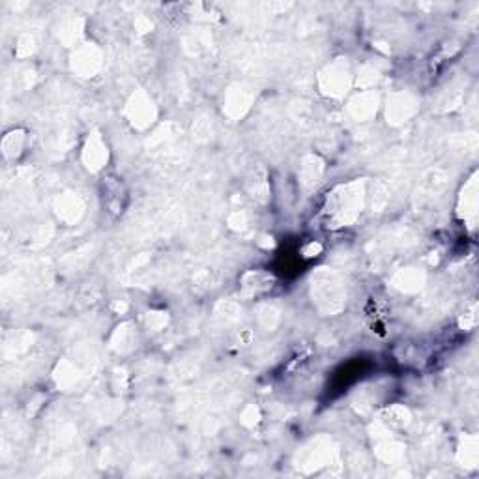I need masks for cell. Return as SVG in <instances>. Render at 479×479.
<instances>
[{"label":"cell","instance_id":"1","mask_svg":"<svg viewBox=\"0 0 479 479\" xmlns=\"http://www.w3.org/2000/svg\"><path fill=\"white\" fill-rule=\"evenodd\" d=\"M363 198H366V189L359 182L337 187L328 197V206H326L328 221L333 223V227L350 225L361 212Z\"/></svg>","mask_w":479,"mask_h":479},{"label":"cell","instance_id":"14","mask_svg":"<svg viewBox=\"0 0 479 479\" xmlns=\"http://www.w3.org/2000/svg\"><path fill=\"white\" fill-rule=\"evenodd\" d=\"M410 419L407 408L402 407H391L384 410V423H388L391 427H405Z\"/></svg>","mask_w":479,"mask_h":479},{"label":"cell","instance_id":"6","mask_svg":"<svg viewBox=\"0 0 479 479\" xmlns=\"http://www.w3.org/2000/svg\"><path fill=\"white\" fill-rule=\"evenodd\" d=\"M83 159L90 171H100L107 163V146L97 133L88 139V143L84 146Z\"/></svg>","mask_w":479,"mask_h":479},{"label":"cell","instance_id":"2","mask_svg":"<svg viewBox=\"0 0 479 479\" xmlns=\"http://www.w3.org/2000/svg\"><path fill=\"white\" fill-rule=\"evenodd\" d=\"M313 298L326 313H336L343 307L345 290L341 279L329 269H320L313 276Z\"/></svg>","mask_w":479,"mask_h":479},{"label":"cell","instance_id":"5","mask_svg":"<svg viewBox=\"0 0 479 479\" xmlns=\"http://www.w3.org/2000/svg\"><path fill=\"white\" fill-rule=\"evenodd\" d=\"M73 72H77L81 77H92L102 66V56L96 47H81L73 54Z\"/></svg>","mask_w":479,"mask_h":479},{"label":"cell","instance_id":"8","mask_svg":"<svg viewBox=\"0 0 479 479\" xmlns=\"http://www.w3.org/2000/svg\"><path fill=\"white\" fill-rule=\"evenodd\" d=\"M414 113V100L408 94H399V96L391 97V102H388V118L391 122H405V120Z\"/></svg>","mask_w":479,"mask_h":479},{"label":"cell","instance_id":"3","mask_svg":"<svg viewBox=\"0 0 479 479\" xmlns=\"http://www.w3.org/2000/svg\"><path fill=\"white\" fill-rule=\"evenodd\" d=\"M127 116L132 120L133 126L146 127L156 118V107L146 94L139 92L127 103Z\"/></svg>","mask_w":479,"mask_h":479},{"label":"cell","instance_id":"9","mask_svg":"<svg viewBox=\"0 0 479 479\" xmlns=\"http://www.w3.org/2000/svg\"><path fill=\"white\" fill-rule=\"evenodd\" d=\"M350 113L358 120L371 118L377 113V97L371 94H359L356 100L350 102Z\"/></svg>","mask_w":479,"mask_h":479},{"label":"cell","instance_id":"12","mask_svg":"<svg viewBox=\"0 0 479 479\" xmlns=\"http://www.w3.org/2000/svg\"><path fill=\"white\" fill-rule=\"evenodd\" d=\"M320 176H322V163L318 162V157H306V159H304V165H301V182H304V186H315Z\"/></svg>","mask_w":479,"mask_h":479},{"label":"cell","instance_id":"4","mask_svg":"<svg viewBox=\"0 0 479 479\" xmlns=\"http://www.w3.org/2000/svg\"><path fill=\"white\" fill-rule=\"evenodd\" d=\"M348 77H350V73H348L347 64L336 62L326 70V73H322L320 84H322L324 92L329 96H341L348 88Z\"/></svg>","mask_w":479,"mask_h":479},{"label":"cell","instance_id":"7","mask_svg":"<svg viewBox=\"0 0 479 479\" xmlns=\"http://www.w3.org/2000/svg\"><path fill=\"white\" fill-rule=\"evenodd\" d=\"M274 277L266 272H249L242 279V290L246 296H258L272 288Z\"/></svg>","mask_w":479,"mask_h":479},{"label":"cell","instance_id":"15","mask_svg":"<svg viewBox=\"0 0 479 479\" xmlns=\"http://www.w3.org/2000/svg\"><path fill=\"white\" fill-rule=\"evenodd\" d=\"M384 446H386V448H391V449L397 448V446H393V443H384ZM386 448H380V449H386ZM399 455H401V451H389V453H388V461H389V459L393 461V459H395V457H399Z\"/></svg>","mask_w":479,"mask_h":479},{"label":"cell","instance_id":"13","mask_svg":"<svg viewBox=\"0 0 479 479\" xmlns=\"http://www.w3.org/2000/svg\"><path fill=\"white\" fill-rule=\"evenodd\" d=\"M24 148V133L23 132H10L2 141V152L8 159H15V157L23 152Z\"/></svg>","mask_w":479,"mask_h":479},{"label":"cell","instance_id":"10","mask_svg":"<svg viewBox=\"0 0 479 479\" xmlns=\"http://www.w3.org/2000/svg\"><path fill=\"white\" fill-rule=\"evenodd\" d=\"M56 208H58V216L62 217L64 221L72 223V221H77V217L81 216V212H83V204H81L79 197H75L73 193H70L68 197L58 198Z\"/></svg>","mask_w":479,"mask_h":479},{"label":"cell","instance_id":"11","mask_svg":"<svg viewBox=\"0 0 479 479\" xmlns=\"http://www.w3.org/2000/svg\"><path fill=\"white\" fill-rule=\"evenodd\" d=\"M425 277L423 274H419L418 269H402L395 277V287L405 290V292H416L423 287Z\"/></svg>","mask_w":479,"mask_h":479}]
</instances>
